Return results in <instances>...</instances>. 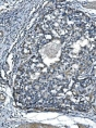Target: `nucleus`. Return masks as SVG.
Here are the masks:
<instances>
[{"mask_svg": "<svg viewBox=\"0 0 96 128\" xmlns=\"http://www.w3.org/2000/svg\"><path fill=\"white\" fill-rule=\"evenodd\" d=\"M91 84H92V78H89V77H86V78L82 79V80L80 82V85H81L83 88L88 87V86L91 85Z\"/></svg>", "mask_w": 96, "mask_h": 128, "instance_id": "obj_1", "label": "nucleus"}, {"mask_svg": "<svg viewBox=\"0 0 96 128\" xmlns=\"http://www.w3.org/2000/svg\"><path fill=\"white\" fill-rule=\"evenodd\" d=\"M53 39V35L50 34V33H45L44 35V38H43V40H41V44H47L48 41H50Z\"/></svg>", "mask_w": 96, "mask_h": 128, "instance_id": "obj_2", "label": "nucleus"}, {"mask_svg": "<svg viewBox=\"0 0 96 128\" xmlns=\"http://www.w3.org/2000/svg\"><path fill=\"white\" fill-rule=\"evenodd\" d=\"M41 62V58L39 56H35L31 59V63H34V64H37V63H40Z\"/></svg>", "mask_w": 96, "mask_h": 128, "instance_id": "obj_3", "label": "nucleus"}, {"mask_svg": "<svg viewBox=\"0 0 96 128\" xmlns=\"http://www.w3.org/2000/svg\"><path fill=\"white\" fill-rule=\"evenodd\" d=\"M22 54H23V56H28V54H31V48L24 46L23 49H22Z\"/></svg>", "mask_w": 96, "mask_h": 128, "instance_id": "obj_4", "label": "nucleus"}, {"mask_svg": "<svg viewBox=\"0 0 96 128\" xmlns=\"http://www.w3.org/2000/svg\"><path fill=\"white\" fill-rule=\"evenodd\" d=\"M4 101H5V94H1V102H4Z\"/></svg>", "mask_w": 96, "mask_h": 128, "instance_id": "obj_5", "label": "nucleus"}]
</instances>
